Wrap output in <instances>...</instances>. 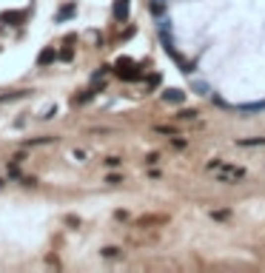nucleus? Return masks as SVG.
I'll return each instance as SVG.
<instances>
[{
  "instance_id": "f03ea898",
  "label": "nucleus",
  "mask_w": 265,
  "mask_h": 273,
  "mask_svg": "<svg viewBox=\"0 0 265 273\" xmlns=\"http://www.w3.org/2000/svg\"><path fill=\"white\" fill-rule=\"evenodd\" d=\"M242 177H245V171H242V168H231V165H228V168H219L217 180L219 182H237V180H242Z\"/></svg>"
},
{
  "instance_id": "0eeeda50",
  "label": "nucleus",
  "mask_w": 265,
  "mask_h": 273,
  "mask_svg": "<svg viewBox=\"0 0 265 273\" xmlns=\"http://www.w3.org/2000/svg\"><path fill=\"white\" fill-rule=\"evenodd\" d=\"M52 60H54V48H46L43 54L37 57V63H40V66H46V63H52Z\"/></svg>"
},
{
  "instance_id": "20e7f679",
  "label": "nucleus",
  "mask_w": 265,
  "mask_h": 273,
  "mask_svg": "<svg viewBox=\"0 0 265 273\" xmlns=\"http://www.w3.org/2000/svg\"><path fill=\"white\" fill-rule=\"evenodd\" d=\"M265 108V102L260 100V102H245V105H237V111H242V114H251V111H263Z\"/></svg>"
},
{
  "instance_id": "39448f33",
  "label": "nucleus",
  "mask_w": 265,
  "mask_h": 273,
  "mask_svg": "<svg viewBox=\"0 0 265 273\" xmlns=\"http://www.w3.org/2000/svg\"><path fill=\"white\" fill-rule=\"evenodd\" d=\"M23 17H26V11H6L0 20H3V23H14V26H17V23L23 20Z\"/></svg>"
},
{
  "instance_id": "6e6552de",
  "label": "nucleus",
  "mask_w": 265,
  "mask_h": 273,
  "mask_svg": "<svg viewBox=\"0 0 265 273\" xmlns=\"http://www.w3.org/2000/svg\"><path fill=\"white\" fill-rule=\"evenodd\" d=\"M165 3H168V0H151V11H154V14H162Z\"/></svg>"
},
{
  "instance_id": "7ed1b4c3",
  "label": "nucleus",
  "mask_w": 265,
  "mask_h": 273,
  "mask_svg": "<svg viewBox=\"0 0 265 273\" xmlns=\"http://www.w3.org/2000/svg\"><path fill=\"white\" fill-rule=\"evenodd\" d=\"M126 17H128V0H117L114 3V20L123 23Z\"/></svg>"
},
{
  "instance_id": "f257e3e1",
  "label": "nucleus",
  "mask_w": 265,
  "mask_h": 273,
  "mask_svg": "<svg viewBox=\"0 0 265 273\" xmlns=\"http://www.w3.org/2000/svg\"><path fill=\"white\" fill-rule=\"evenodd\" d=\"M117 74L123 80H140V71H134L131 60H117Z\"/></svg>"
},
{
  "instance_id": "1a4fd4ad",
  "label": "nucleus",
  "mask_w": 265,
  "mask_h": 273,
  "mask_svg": "<svg viewBox=\"0 0 265 273\" xmlns=\"http://www.w3.org/2000/svg\"><path fill=\"white\" fill-rule=\"evenodd\" d=\"M71 11H74V6L69 3V6H63V9H60V14H57V17H60V20H66V17H71Z\"/></svg>"
},
{
  "instance_id": "9d476101",
  "label": "nucleus",
  "mask_w": 265,
  "mask_h": 273,
  "mask_svg": "<svg viewBox=\"0 0 265 273\" xmlns=\"http://www.w3.org/2000/svg\"><path fill=\"white\" fill-rule=\"evenodd\" d=\"M180 117H183V120H194L197 111H194V108H191V111H180Z\"/></svg>"
},
{
  "instance_id": "423d86ee",
  "label": "nucleus",
  "mask_w": 265,
  "mask_h": 273,
  "mask_svg": "<svg viewBox=\"0 0 265 273\" xmlns=\"http://www.w3.org/2000/svg\"><path fill=\"white\" fill-rule=\"evenodd\" d=\"M162 100H165V102H183V91H180V89H168L165 94H162Z\"/></svg>"
}]
</instances>
